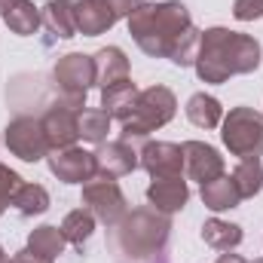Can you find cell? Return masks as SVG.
<instances>
[{"instance_id": "25", "label": "cell", "mask_w": 263, "mask_h": 263, "mask_svg": "<svg viewBox=\"0 0 263 263\" xmlns=\"http://www.w3.org/2000/svg\"><path fill=\"white\" fill-rule=\"evenodd\" d=\"M12 205H15V211L22 217H34V214H43L49 208V193L40 184H22L15 199H12Z\"/></svg>"}, {"instance_id": "34", "label": "cell", "mask_w": 263, "mask_h": 263, "mask_svg": "<svg viewBox=\"0 0 263 263\" xmlns=\"http://www.w3.org/2000/svg\"><path fill=\"white\" fill-rule=\"evenodd\" d=\"M15 3H18V0H0V15H6V12L15 6Z\"/></svg>"}, {"instance_id": "19", "label": "cell", "mask_w": 263, "mask_h": 263, "mask_svg": "<svg viewBox=\"0 0 263 263\" xmlns=\"http://www.w3.org/2000/svg\"><path fill=\"white\" fill-rule=\"evenodd\" d=\"M187 120L193 126H199V129H217L223 123V107H220V101L214 95L196 92L187 101Z\"/></svg>"}, {"instance_id": "26", "label": "cell", "mask_w": 263, "mask_h": 263, "mask_svg": "<svg viewBox=\"0 0 263 263\" xmlns=\"http://www.w3.org/2000/svg\"><path fill=\"white\" fill-rule=\"evenodd\" d=\"M92 230H95V214L89 208H73L62 220V233L70 245H83L92 236Z\"/></svg>"}, {"instance_id": "35", "label": "cell", "mask_w": 263, "mask_h": 263, "mask_svg": "<svg viewBox=\"0 0 263 263\" xmlns=\"http://www.w3.org/2000/svg\"><path fill=\"white\" fill-rule=\"evenodd\" d=\"M0 263H9L6 260V254H3V248H0Z\"/></svg>"}, {"instance_id": "24", "label": "cell", "mask_w": 263, "mask_h": 263, "mask_svg": "<svg viewBox=\"0 0 263 263\" xmlns=\"http://www.w3.org/2000/svg\"><path fill=\"white\" fill-rule=\"evenodd\" d=\"M6 28L18 37H31L37 28H40V6H34L31 0H18L6 15H3Z\"/></svg>"}, {"instance_id": "28", "label": "cell", "mask_w": 263, "mask_h": 263, "mask_svg": "<svg viewBox=\"0 0 263 263\" xmlns=\"http://www.w3.org/2000/svg\"><path fill=\"white\" fill-rule=\"evenodd\" d=\"M199 40H202V31L196 28H187L184 34H181V40L175 43V49H172V62L178 67H190L196 65V55H199Z\"/></svg>"}, {"instance_id": "36", "label": "cell", "mask_w": 263, "mask_h": 263, "mask_svg": "<svg viewBox=\"0 0 263 263\" xmlns=\"http://www.w3.org/2000/svg\"><path fill=\"white\" fill-rule=\"evenodd\" d=\"M254 263H263V260H254Z\"/></svg>"}, {"instance_id": "21", "label": "cell", "mask_w": 263, "mask_h": 263, "mask_svg": "<svg viewBox=\"0 0 263 263\" xmlns=\"http://www.w3.org/2000/svg\"><path fill=\"white\" fill-rule=\"evenodd\" d=\"M40 25L49 31V40H70L77 34L73 18L59 0H49L46 6H40Z\"/></svg>"}, {"instance_id": "22", "label": "cell", "mask_w": 263, "mask_h": 263, "mask_svg": "<svg viewBox=\"0 0 263 263\" xmlns=\"http://www.w3.org/2000/svg\"><path fill=\"white\" fill-rule=\"evenodd\" d=\"M77 132L83 141H92V144H104L107 141V132H110V114L101 110V107H83L77 114Z\"/></svg>"}, {"instance_id": "32", "label": "cell", "mask_w": 263, "mask_h": 263, "mask_svg": "<svg viewBox=\"0 0 263 263\" xmlns=\"http://www.w3.org/2000/svg\"><path fill=\"white\" fill-rule=\"evenodd\" d=\"M9 263H52L49 257H40V254H34L31 248H22V251H15L12 254V260Z\"/></svg>"}, {"instance_id": "4", "label": "cell", "mask_w": 263, "mask_h": 263, "mask_svg": "<svg viewBox=\"0 0 263 263\" xmlns=\"http://www.w3.org/2000/svg\"><path fill=\"white\" fill-rule=\"evenodd\" d=\"M175 107H178V101H175L172 89H165V86L144 89L135 101V110L129 114V120H123V141L135 144L138 138H147L150 132L162 129L175 117Z\"/></svg>"}, {"instance_id": "3", "label": "cell", "mask_w": 263, "mask_h": 263, "mask_svg": "<svg viewBox=\"0 0 263 263\" xmlns=\"http://www.w3.org/2000/svg\"><path fill=\"white\" fill-rule=\"evenodd\" d=\"M193 28V18L184 3L168 0V3H141L129 15V34L141 46V52L153 59H168L181 34Z\"/></svg>"}, {"instance_id": "31", "label": "cell", "mask_w": 263, "mask_h": 263, "mask_svg": "<svg viewBox=\"0 0 263 263\" xmlns=\"http://www.w3.org/2000/svg\"><path fill=\"white\" fill-rule=\"evenodd\" d=\"M104 3H107V9H110L117 18H129L144 0H104Z\"/></svg>"}, {"instance_id": "6", "label": "cell", "mask_w": 263, "mask_h": 263, "mask_svg": "<svg viewBox=\"0 0 263 263\" xmlns=\"http://www.w3.org/2000/svg\"><path fill=\"white\" fill-rule=\"evenodd\" d=\"M52 80H55L59 98H65L70 107L83 110L86 107V92L95 83V62H92V55H83V52L62 55L55 62V67H52Z\"/></svg>"}, {"instance_id": "13", "label": "cell", "mask_w": 263, "mask_h": 263, "mask_svg": "<svg viewBox=\"0 0 263 263\" xmlns=\"http://www.w3.org/2000/svg\"><path fill=\"white\" fill-rule=\"evenodd\" d=\"M181 150H184V172H187L190 181L208 184V181H214V178L223 175V156L211 144L187 141V144H181Z\"/></svg>"}, {"instance_id": "10", "label": "cell", "mask_w": 263, "mask_h": 263, "mask_svg": "<svg viewBox=\"0 0 263 263\" xmlns=\"http://www.w3.org/2000/svg\"><path fill=\"white\" fill-rule=\"evenodd\" d=\"M138 165L150 178H172V175L184 172V150H181V144L150 141L138 150Z\"/></svg>"}, {"instance_id": "12", "label": "cell", "mask_w": 263, "mask_h": 263, "mask_svg": "<svg viewBox=\"0 0 263 263\" xmlns=\"http://www.w3.org/2000/svg\"><path fill=\"white\" fill-rule=\"evenodd\" d=\"M77 107H70L65 98H59L55 104L46 107V114L40 117L43 132H46V141H49V150H62V147H73V141L80 138L77 132Z\"/></svg>"}, {"instance_id": "15", "label": "cell", "mask_w": 263, "mask_h": 263, "mask_svg": "<svg viewBox=\"0 0 263 263\" xmlns=\"http://www.w3.org/2000/svg\"><path fill=\"white\" fill-rule=\"evenodd\" d=\"M147 199L156 211L162 214H175L187 205L190 199V187L181 175H172V178H153V184L147 187Z\"/></svg>"}, {"instance_id": "18", "label": "cell", "mask_w": 263, "mask_h": 263, "mask_svg": "<svg viewBox=\"0 0 263 263\" xmlns=\"http://www.w3.org/2000/svg\"><path fill=\"white\" fill-rule=\"evenodd\" d=\"M242 202V193L233 181V175H220L208 184H202V205L211 211H230Z\"/></svg>"}, {"instance_id": "23", "label": "cell", "mask_w": 263, "mask_h": 263, "mask_svg": "<svg viewBox=\"0 0 263 263\" xmlns=\"http://www.w3.org/2000/svg\"><path fill=\"white\" fill-rule=\"evenodd\" d=\"M67 239L65 233H62V227H49V223H43V227H37L31 236H28V248L34 251V254H40V257H49V260H55L62 251H65Z\"/></svg>"}, {"instance_id": "8", "label": "cell", "mask_w": 263, "mask_h": 263, "mask_svg": "<svg viewBox=\"0 0 263 263\" xmlns=\"http://www.w3.org/2000/svg\"><path fill=\"white\" fill-rule=\"evenodd\" d=\"M6 147H9L12 156H18L25 162L46 159L49 156V141H46L43 123L37 117H15V120H9V126H6Z\"/></svg>"}, {"instance_id": "33", "label": "cell", "mask_w": 263, "mask_h": 263, "mask_svg": "<svg viewBox=\"0 0 263 263\" xmlns=\"http://www.w3.org/2000/svg\"><path fill=\"white\" fill-rule=\"evenodd\" d=\"M214 263H245V260H242L239 254H230V251H223V254H220Z\"/></svg>"}, {"instance_id": "17", "label": "cell", "mask_w": 263, "mask_h": 263, "mask_svg": "<svg viewBox=\"0 0 263 263\" xmlns=\"http://www.w3.org/2000/svg\"><path fill=\"white\" fill-rule=\"evenodd\" d=\"M92 62H95V83L104 89V86H110V83H117V80H126L129 77V59H126V52L120 49V46H104V49H98L95 55H92Z\"/></svg>"}, {"instance_id": "1", "label": "cell", "mask_w": 263, "mask_h": 263, "mask_svg": "<svg viewBox=\"0 0 263 263\" xmlns=\"http://www.w3.org/2000/svg\"><path fill=\"white\" fill-rule=\"evenodd\" d=\"M260 67V43L230 28L202 31L196 55V73L202 83H227L230 77L251 73Z\"/></svg>"}, {"instance_id": "20", "label": "cell", "mask_w": 263, "mask_h": 263, "mask_svg": "<svg viewBox=\"0 0 263 263\" xmlns=\"http://www.w3.org/2000/svg\"><path fill=\"white\" fill-rule=\"evenodd\" d=\"M202 242L214 251H233L242 242V227H236L230 220H220V217H211V220L202 223Z\"/></svg>"}, {"instance_id": "30", "label": "cell", "mask_w": 263, "mask_h": 263, "mask_svg": "<svg viewBox=\"0 0 263 263\" xmlns=\"http://www.w3.org/2000/svg\"><path fill=\"white\" fill-rule=\"evenodd\" d=\"M233 15L239 22H254L263 15V0H236L233 3Z\"/></svg>"}, {"instance_id": "29", "label": "cell", "mask_w": 263, "mask_h": 263, "mask_svg": "<svg viewBox=\"0 0 263 263\" xmlns=\"http://www.w3.org/2000/svg\"><path fill=\"white\" fill-rule=\"evenodd\" d=\"M18 187H22V178H18L12 168H6V165L0 162V214L6 211V205H12Z\"/></svg>"}, {"instance_id": "27", "label": "cell", "mask_w": 263, "mask_h": 263, "mask_svg": "<svg viewBox=\"0 0 263 263\" xmlns=\"http://www.w3.org/2000/svg\"><path fill=\"white\" fill-rule=\"evenodd\" d=\"M233 181H236V187H239L242 199L257 196V193L263 190V165H260V159H242V162L236 165V172H233Z\"/></svg>"}, {"instance_id": "16", "label": "cell", "mask_w": 263, "mask_h": 263, "mask_svg": "<svg viewBox=\"0 0 263 263\" xmlns=\"http://www.w3.org/2000/svg\"><path fill=\"white\" fill-rule=\"evenodd\" d=\"M138 86L132 83L129 77L126 80H117L110 86L101 89V110L110 114V120H129V114L135 110V101H138Z\"/></svg>"}, {"instance_id": "2", "label": "cell", "mask_w": 263, "mask_h": 263, "mask_svg": "<svg viewBox=\"0 0 263 263\" xmlns=\"http://www.w3.org/2000/svg\"><path fill=\"white\" fill-rule=\"evenodd\" d=\"M172 233L168 214L153 205L135 208L110 227V251L117 263H165V242Z\"/></svg>"}, {"instance_id": "7", "label": "cell", "mask_w": 263, "mask_h": 263, "mask_svg": "<svg viewBox=\"0 0 263 263\" xmlns=\"http://www.w3.org/2000/svg\"><path fill=\"white\" fill-rule=\"evenodd\" d=\"M83 208H89L101 223L117 227L126 214H129V202L123 196L120 184L110 175L95 172L86 184H83Z\"/></svg>"}, {"instance_id": "5", "label": "cell", "mask_w": 263, "mask_h": 263, "mask_svg": "<svg viewBox=\"0 0 263 263\" xmlns=\"http://www.w3.org/2000/svg\"><path fill=\"white\" fill-rule=\"evenodd\" d=\"M220 138L233 156L257 159L263 153V114H257L254 107H233L223 117Z\"/></svg>"}, {"instance_id": "14", "label": "cell", "mask_w": 263, "mask_h": 263, "mask_svg": "<svg viewBox=\"0 0 263 263\" xmlns=\"http://www.w3.org/2000/svg\"><path fill=\"white\" fill-rule=\"evenodd\" d=\"M95 165H98L101 175H110V178L129 175V172L138 168V150L123 138L120 141H104L95 150Z\"/></svg>"}, {"instance_id": "11", "label": "cell", "mask_w": 263, "mask_h": 263, "mask_svg": "<svg viewBox=\"0 0 263 263\" xmlns=\"http://www.w3.org/2000/svg\"><path fill=\"white\" fill-rule=\"evenodd\" d=\"M59 3L70 12L77 34H86V37H98L110 31L117 22V15L107 9L104 0H59Z\"/></svg>"}, {"instance_id": "9", "label": "cell", "mask_w": 263, "mask_h": 263, "mask_svg": "<svg viewBox=\"0 0 263 263\" xmlns=\"http://www.w3.org/2000/svg\"><path fill=\"white\" fill-rule=\"evenodd\" d=\"M46 162H49V172H52L59 181H65V184H86V181L98 172L95 153H86V150H80V147L49 150Z\"/></svg>"}]
</instances>
